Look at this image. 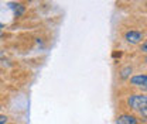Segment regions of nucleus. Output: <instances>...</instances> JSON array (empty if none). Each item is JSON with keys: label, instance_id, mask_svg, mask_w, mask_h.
Segmentation results:
<instances>
[{"label": "nucleus", "instance_id": "nucleus-3", "mask_svg": "<svg viewBox=\"0 0 147 124\" xmlns=\"http://www.w3.org/2000/svg\"><path fill=\"white\" fill-rule=\"evenodd\" d=\"M125 40L127 41L129 44H139L142 40H143V34L140 31H127L125 34Z\"/></svg>", "mask_w": 147, "mask_h": 124}, {"label": "nucleus", "instance_id": "nucleus-4", "mask_svg": "<svg viewBox=\"0 0 147 124\" xmlns=\"http://www.w3.org/2000/svg\"><path fill=\"white\" fill-rule=\"evenodd\" d=\"M116 124H137V119L130 114H123V116L117 117Z\"/></svg>", "mask_w": 147, "mask_h": 124}, {"label": "nucleus", "instance_id": "nucleus-2", "mask_svg": "<svg viewBox=\"0 0 147 124\" xmlns=\"http://www.w3.org/2000/svg\"><path fill=\"white\" fill-rule=\"evenodd\" d=\"M130 83L133 86H137V88L147 90V75H136L130 79Z\"/></svg>", "mask_w": 147, "mask_h": 124}, {"label": "nucleus", "instance_id": "nucleus-6", "mask_svg": "<svg viewBox=\"0 0 147 124\" xmlns=\"http://www.w3.org/2000/svg\"><path fill=\"white\" fill-rule=\"evenodd\" d=\"M6 123H7V117L0 114V124H6Z\"/></svg>", "mask_w": 147, "mask_h": 124}, {"label": "nucleus", "instance_id": "nucleus-1", "mask_svg": "<svg viewBox=\"0 0 147 124\" xmlns=\"http://www.w3.org/2000/svg\"><path fill=\"white\" fill-rule=\"evenodd\" d=\"M127 105L133 110H142L147 107V96L146 95H131L127 99Z\"/></svg>", "mask_w": 147, "mask_h": 124}, {"label": "nucleus", "instance_id": "nucleus-7", "mask_svg": "<svg viewBox=\"0 0 147 124\" xmlns=\"http://www.w3.org/2000/svg\"><path fill=\"white\" fill-rule=\"evenodd\" d=\"M142 51H143V52H146V54H147V41H146V42H144V44H143V45H142Z\"/></svg>", "mask_w": 147, "mask_h": 124}, {"label": "nucleus", "instance_id": "nucleus-10", "mask_svg": "<svg viewBox=\"0 0 147 124\" xmlns=\"http://www.w3.org/2000/svg\"><path fill=\"white\" fill-rule=\"evenodd\" d=\"M0 28H1V25H0Z\"/></svg>", "mask_w": 147, "mask_h": 124}, {"label": "nucleus", "instance_id": "nucleus-9", "mask_svg": "<svg viewBox=\"0 0 147 124\" xmlns=\"http://www.w3.org/2000/svg\"><path fill=\"white\" fill-rule=\"evenodd\" d=\"M146 62H147V56H146Z\"/></svg>", "mask_w": 147, "mask_h": 124}, {"label": "nucleus", "instance_id": "nucleus-8", "mask_svg": "<svg viewBox=\"0 0 147 124\" xmlns=\"http://www.w3.org/2000/svg\"><path fill=\"white\" fill-rule=\"evenodd\" d=\"M140 113H142V114H143L144 117H147V107H144V109H142V110H140Z\"/></svg>", "mask_w": 147, "mask_h": 124}, {"label": "nucleus", "instance_id": "nucleus-11", "mask_svg": "<svg viewBox=\"0 0 147 124\" xmlns=\"http://www.w3.org/2000/svg\"><path fill=\"white\" fill-rule=\"evenodd\" d=\"M146 4H147V3H146Z\"/></svg>", "mask_w": 147, "mask_h": 124}, {"label": "nucleus", "instance_id": "nucleus-5", "mask_svg": "<svg viewBox=\"0 0 147 124\" xmlns=\"http://www.w3.org/2000/svg\"><path fill=\"white\" fill-rule=\"evenodd\" d=\"M129 73H131V68H126V69H123V71H122V75H120V76H122V79H126V78L129 76Z\"/></svg>", "mask_w": 147, "mask_h": 124}]
</instances>
